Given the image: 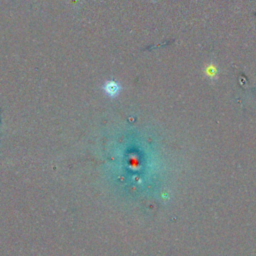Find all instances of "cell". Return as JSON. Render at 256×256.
I'll return each instance as SVG.
<instances>
[{"instance_id":"6da1fadb","label":"cell","mask_w":256,"mask_h":256,"mask_svg":"<svg viewBox=\"0 0 256 256\" xmlns=\"http://www.w3.org/2000/svg\"><path fill=\"white\" fill-rule=\"evenodd\" d=\"M103 89H104L105 93H106L108 96H110V97H115V96H117L118 93L120 92L121 87H120V85H119L116 81L110 80V81L105 82V84H104V86H103Z\"/></svg>"}]
</instances>
